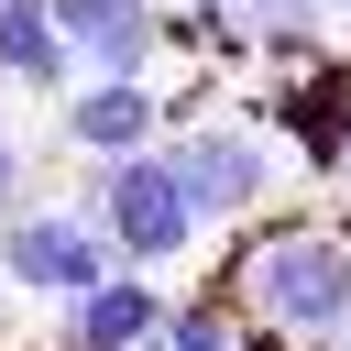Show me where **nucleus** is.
<instances>
[{
    "label": "nucleus",
    "instance_id": "nucleus-1",
    "mask_svg": "<svg viewBox=\"0 0 351 351\" xmlns=\"http://www.w3.org/2000/svg\"><path fill=\"white\" fill-rule=\"evenodd\" d=\"M99 230H110V252H121V263H176V252L197 241V208H186L176 165H165L154 143L110 154V176H99Z\"/></svg>",
    "mask_w": 351,
    "mask_h": 351
},
{
    "label": "nucleus",
    "instance_id": "nucleus-2",
    "mask_svg": "<svg viewBox=\"0 0 351 351\" xmlns=\"http://www.w3.org/2000/svg\"><path fill=\"white\" fill-rule=\"evenodd\" d=\"M121 252H110V230L99 219H77V208H11V230H0V274L22 285V296H77V285H99Z\"/></svg>",
    "mask_w": 351,
    "mask_h": 351
},
{
    "label": "nucleus",
    "instance_id": "nucleus-3",
    "mask_svg": "<svg viewBox=\"0 0 351 351\" xmlns=\"http://www.w3.org/2000/svg\"><path fill=\"white\" fill-rule=\"evenodd\" d=\"M252 307L274 329H351V252L296 230V241H263L252 252Z\"/></svg>",
    "mask_w": 351,
    "mask_h": 351
},
{
    "label": "nucleus",
    "instance_id": "nucleus-4",
    "mask_svg": "<svg viewBox=\"0 0 351 351\" xmlns=\"http://www.w3.org/2000/svg\"><path fill=\"white\" fill-rule=\"evenodd\" d=\"M165 165H176V186H186V208H197V219H241V208L263 197V176H274L252 132H186Z\"/></svg>",
    "mask_w": 351,
    "mask_h": 351
},
{
    "label": "nucleus",
    "instance_id": "nucleus-5",
    "mask_svg": "<svg viewBox=\"0 0 351 351\" xmlns=\"http://www.w3.org/2000/svg\"><path fill=\"white\" fill-rule=\"evenodd\" d=\"M154 318H165V296L143 285V263H132V274L110 263L99 285H77V296H66V351H143V340H154Z\"/></svg>",
    "mask_w": 351,
    "mask_h": 351
},
{
    "label": "nucleus",
    "instance_id": "nucleus-6",
    "mask_svg": "<svg viewBox=\"0 0 351 351\" xmlns=\"http://www.w3.org/2000/svg\"><path fill=\"white\" fill-rule=\"evenodd\" d=\"M44 11H55L66 55L88 77H143V55H154V11L143 0H44Z\"/></svg>",
    "mask_w": 351,
    "mask_h": 351
},
{
    "label": "nucleus",
    "instance_id": "nucleus-7",
    "mask_svg": "<svg viewBox=\"0 0 351 351\" xmlns=\"http://www.w3.org/2000/svg\"><path fill=\"white\" fill-rule=\"evenodd\" d=\"M66 132L88 154H132V143H154V88L143 77H99V88L66 99Z\"/></svg>",
    "mask_w": 351,
    "mask_h": 351
},
{
    "label": "nucleus",
    "instance_id": "nucleus-8",
    "mask_svg": "<svg viewBox=\"0 0 351 351\" xmlns=\"http://www.w3.org/2000/svg\"><path fill=\"white\" fill-rule=\"evenodd\" d=\"M0 77H22V88H66L77 77V55H66L44 0H0Z\"/></svg>",
    "mask_w": 351,
    "mask_h": 351
},
{
    "label": "nucleus",
    "instance_id": "nucleus-9",
    "mask_svg": "<svg viewBox=\"0 0 351 351\" xmlns=\"http://www.w3.org/2000/svg\"><path fill=\"white\" fill-rule=\"evenodd\" d=\"M154 340L165 351H230V318L219 307H186V318H154Z\"/></svg>",
    "mask_w": 351,
    "mask_h": 351
},
{
    "label": "nucleus",
    "instance_id": "nucleus-10",
    "mask_svg": "<svg viewBox=\"0 0 351 351\" xmlns=\"http://www.w3.org/2000/svg\"><path fill=\"white\" fill-rule=\"evenodd\" d=\"M11 197H22V143L0 132V208H11Z\"/></svg>",
    "mask_w": 351,
    "mask_h": 351
},
{
    "label": "nucleus",
    "instance_id": "nucleus-11",
    "mask_svg": "<svg viewBox=\"0 0 351 351\" xmlns=\"http://www.w3.org/2000/svg\"><path fill=\"white\" fill-rule=\"evenodd\" d=\"M197 11H230V0H197Z\"/></svg>",
    "mask_w": 351,
    "mask_h": 351
}]
</instances>
